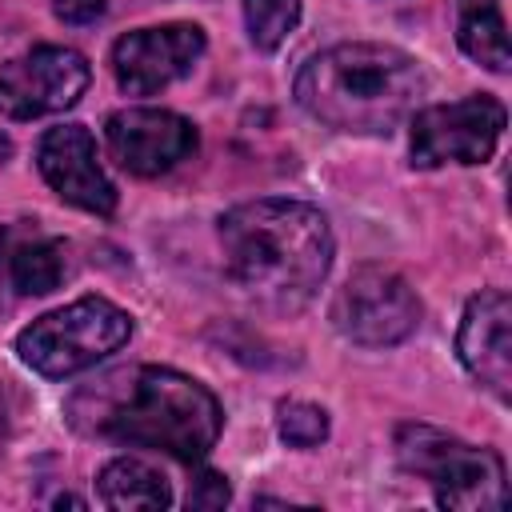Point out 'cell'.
Returning a JSON list of instances; mask_svg holds the SVG:
<instances>
[{"instance_id":"cell-1","label":"cell","mask_w":512,"mask_h":512,"mask_svg":"<svg viewBox=\"0 0 512 512\" xmlns=\"http://www.w3.org/2000/svg\"><path fill=\"white\" fill-rule=\"evenodd\" d=\"M224 268L260 308L300 312L332 268V228L300 200H248L220 220Z\"/></svg>"},{"instance_id":"cell-2","label":"cell","mask_w":512,"mask_h":512,"mask_svg":"<svg viewBox=\"0 0 512 512\" xmlns=\"http://www.w3.org/2000/svg\"><path fill=\"white\" fill-rule=\"evenodd\" d=\"M424 96L420 64L392 44H336L296 76V104L336 132H392Z\"/></svg>"},{"instance_id":"cell-3","label":"cell","mask_w":512,"mask_h":512,"mask_svg":"<svg viewBox=\"0 0 512 512\" xmlns=\"http://www.w3.org/2000/svg\"><path fill=\"white\" fill-rule=\"evenodd\" d=\"M220 424H224V412L200 380L176 368L148 364V368H136L128 396L96 420V432L120 444L160 448L184 464H196L216 444Z\"/></svg>"},{"instance_id":"cell-4","label":"cell","mask_w":512,"mask_h":512,"mask_svg":"<svg viewBox=\"0 0 512 512\" xmlns=\"http://www.w3.org/2000/svg\"><path fill=\"white\" fill-rule=\"evenodd\" d=\"M396 456L412 476L436 488V500L456 512H500L508 504L504 460L492 448L464 444L428 424H404L396 432Z\"/></svg>"},{"instance_id":"cell-5","label":"cell","mask_w":512,"mask_h":512,"mask_svg":"<svg viewBox=\"0 0 512 512\" xmlns=\"http://www.w3.org/2000/svg\"><path fill=\"white\" fill-rule=\"evenodd\" d=\"M128 336H132V316L124 308H116L104 296H80L68 308L44 312L28 328H20L16 352L40 376L60 380L100 364L104 356L124 348Z\"/></svg>"},{"instance_id":"cell-6","label":"cell","mask_w":512,"mask_h":512,"mask_svg":"<svg viewBox=\"0 0 512 512\" xmlns=\"http://www.w3.org/2000/svg\"><path fill=\"white\" fill-rule=\"evenodd\" d=\"M332 324L344 340L360 348H388V344H400L420 324V300L404 276L368 264L352 272L336 292Z\"/></svg>"},{"instance_id":"cell-7","label":"cell","mask_w":512,"mask_h":512,"mask_svg":"<svg viewBox=\"0 0 512 512\" xmlns=\"http://www.w3.org/2000/svg\"><path fill=\"white\" fill-rule=\"evenodd\" d=\"M504 104L492 96H468L456 104H436L412 120V164H484L504 136Z\"/></svg>"},{"instance_id":"cell-8","label":"cell","mask_w":512,"mask_h":512,"mask_svg":"<svg viewBox=\"0 0 512 512\" xmlns=\"http://www.w3.org/2000/svg\"><path fill=\"white\" fill-rule=\"evenodd\" d=\"M88 60L60 44H40L0 68V116L36 120L72 108L88 88Z\"/></svg>"},{"instance_id":"cell-9","label":"cell","mask_w":512,"mask_h":512,"mask_svg":"<svg viewBox=\"0 0 512 512\" xmlns=\"http://www.w3.org/2000/svg\"><path fill=\"white\" fill-rule=\"evenodd\" d=\"M204 52V32L196 24L136 28L112 44V72L128 96H152L192 72Z\"/></svg>"},{"instance_id":"cell-10","label":"cell","mask_w":512,"mask_h":512,"mask_svg":"<svg viewBox=\"0 0 512 512\" xmlns=\"http://www.w3.org/2000/svg\"><path fill=\"white\" fill-rule=\"evenodd\" d=\"M104 140L132 176H160L196 152V128L168 108H120L108 116Z\"/></svg>"},{"instance_id":"cell-11","label":"cell","mask_w":512,"mask_h":512,"mask_svg":"<svg viewBox=\"0 0 512 512\" xmlns=\"http://www.w3.org/2000/svg\"><path fill=\"white\" fill-rule=\"evenodd\" d=\"M40 176L52 184V192L84 212L108 216L116 208V188L108 184L104 168L96 164V140L84 124H60L40 136L36 148Z\"/></svg>"},{"instance_id":"cell-12","label":"cell","mask_w":512,"mask_h":512,"mask_svg":"<svg viewBox=\"0 0 512 512\" xmlns=\"http://www.w3.org/2000/svg\"><path fill=\"white\" fill-rule=\"evenodd\" d=\"M460 364L496 396H512V304L500 288L468 300L456 332Z\"/></svg>"},{"instance_id":"cell-13","label":"cell","mask_w":512,"mask_h":512,"mask_svg":"<svg viewBox=\"0 0 512 512\" xmlns=\"http://www.w3.org/2000/svg\"><path fill=\"white\" fill-rule=\"evenodd\" d=\"M0 256L8 268V284L20 296H44L64 276V244L52 236H12L0 228Z\"/></svg>"},{"instance_id":"cell-14","label":"cell","mask_w":512,"mask_h":512,"mask_svg":"<svg viewBox=\"0 0 512 512\" xmlns=\"http://www.w3.org/2000/svg\"><path fill=\"white\" fill-rule=\"evenodd\" d=\"M100 500L116 512H152V508H168L172 492L164 484V476L156 468H148L144 460L132 456H116L100 468Z\"/></svg>"},{"instance_id":"cell-15","label":"cell","mask_w":512,"mask_h":512,"mask_svg":"<svg viewBox=\"0 0 512 512\" xmlns=\"http://www.w3.org/2000/svg\"><path fill=\"white\" fill-rule=\"evenodd\" d=\"M460 20H456V40L460 48L492 68V72H508V32H504V16L496 0H456Z\"/></svg>"},{"instance_id":"cell-16","label":"cell","mask_w":512,"mask_h":512,"mask_svg":"<svg viewBox=\"0 0 512 512\" xmlns=\"http://www.w3.org/2000/svg\"><path fill=\"white\" fill-rule=\"evenodd\" d=\"M300 20V0H244V24L248 40L260 52H272L288 40V32Z\"/></svg>"},{"instance_id":"cell-17","label":"cell","mask_w":512,"mask_h":512,"mask_svg":"<svg viewBox=\"0 0 512 512\" xmlns=\"http://www.w3.org/2000/svg\"><path fill=\"white\" fill-rule=\"evenodd\" d=\"M276 428H280V440L292 444V448H316L328 440V412L316 408V404H304V400H284L276 408Z\"/></svg>"},{"instance_id":"cell-18","label":"cell","mask_w":512,"mask_h":512,"mask_svg":"<svg viewBox=\"0 0 512 512\" xmlns=\"http://www.w3.org/2000/svg\"><path fill=\"white\" fill-rule=\"evenodd\" d=\"M228 480L220 476V472H200L196 480H192V488H188V508H224L228 504Z\"/></svg>"},{"instance_id":"cell-19","label":"cell","mask_w":512,"mask_h":512,"mask_svg":"<svg viewBox=\"0 0 512 512\" xmlns=\"http://www.w3.org/2000/svg\"><path fill=\"white\" fill-rule=\"evenodd\" d=\"M52 8L68 24H88V20H96L104 12V0H52Z\"/></svg>"},{"instance_id":"cell-20","label":"cell","mask_w":512,"mask_h":512,"mask_svg":"<svg viewBox=\"0 0 512 512\" xmlns=\"http://www.w3.org/2000/svg\"><path fill=\"white\" fill-rule=\"evenodd\" d=\"M0 156H8V140H0Z\"/></svg>"}]
</instances>
